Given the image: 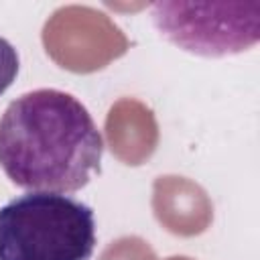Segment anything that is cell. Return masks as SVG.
<instances>
[{"label": "cell", "mask_w": 260, "mask_h": 260, "mask_svg": "<svg viewBox=\"0 0 260 260\" xmlns=\"http://www.w3.org/2000/svg\"><path fill=\"white\" fill-rule=\"evenodd\" d=\"M20 71V55L16 47L0 37V95L16 81V75Z\"/></svg>", "instance_id": "277c9868"}, {"label": "cell", "mask_w": 260, "mask_h": 260, "mask_svg": "<svg viewBox=\"0 0 260 260\" xmlns=\"http://www.w3.org/2000/svg\"><path fill=\"white\" fill-rule=\"evenodd\" d=\"M102 156L95 120L63 89L26 91L0 116V169L24 191L75 193L100 173Z\"/></svg>", "instance_id": "6da1fadb"}, {"label": "cell", "mask_w": 260, "mask_h": 260, "mask_svg": "<svg viewBox=\"0 0 260 260\" xmlns=\"http://www.w3.org/2000/svg\"><path fill=\"white\" fill-rule=\"evenodd\" d=\"M93 209L65 193L26 191L0 207V260H89Z\"/></svg>", "instance_id": "7a4b0ae2"}, {"label": "cell", "mask_w": 260, "mask_h": 260, "mask_svg": "<svg viewBox=\"0 0 260 260\" xmlns=\"http://www.w3.org/2000/svg\"><path fill=\"white\" fill-rule=\"evenodd\" d=\"M154 28L185 53L219 59L250 51L260 39V2H156Z\"/></svg>", "instance_id": "3957f363"}]
</instances>
